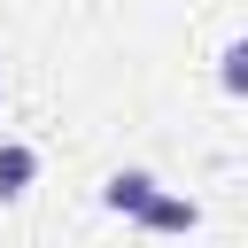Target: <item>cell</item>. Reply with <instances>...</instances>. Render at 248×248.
<instances>
[{"label": "cell", "mask_w": 248, "mask_h": 248, "mask_svg": "<svg viewBox=\"0 0 248 248\" xmlns=\"http://www.w3.org/2000/svg\"><path fill=\"white\" fill-rule=\"evenodd\" d=\"M155 194H163V186H155V170H140V163H124V170L101 178V209H116V217H140Z\"/></svg>", "instance_id": "obj_1"}, {"label": "cell", "mask_w": 248, "mask_h": 248, "mask_svg": "<svg viewBox=\"0 0 248 248\" xmlns=\"http://www.w3.org/2000/svg\"><path fill=\"white\" fill-rule=\"evenodd\" d=\"M217 85H225L232 101H248V39H232V46L217 54Z\"/></svg>", "instance_id": "obj_4"}, {"label": "cell", "mask_w": 248, "mask_h": 248, "mask_svg": "<svg viewBox=\"0 0 248 248\" xmlns=\"http://www.w3.org/2000/svg\"><path fill=\"white\" fill-rule=\"evenodd\" d=\"M132 225H140V232H194V225H202V202H186V194H155Z\"/></svg>", "instance_id": "obj_2"}, {"label": "cell", "mask_w": 248, "mask_h": 248, "mask_svg": "<svg viewBox=\"0 0 248 248\" xmlns=\"http://www.w3.org/2000/svg\"><path fill=\"white\" fill-rule=\"evenodd\" d=\"M31 178H39V147L0 140V202H23V194H31Z\"/></svg>", "instance_id": "obj_3"}]
</instances>
